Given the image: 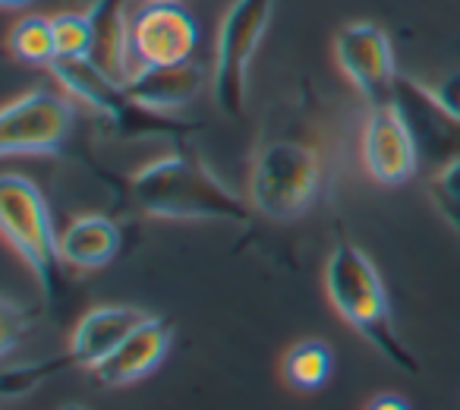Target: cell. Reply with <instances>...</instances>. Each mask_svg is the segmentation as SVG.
Returning <instances> with one entry per match:
<instances>
[{"label": "cell", "mask_w": 460, "mask_h": 410, "mask_svg": "<svg viewBox=\"0 0 460 410\" xmlns=\"http://www.w3.org/2000/svg\"><path fill=\"white\" fill-rule=\"evenodd\" d=\"M136 205L152 218L167 221H250V202L230 190L205 161L164 155L148 161L129 180Z\"/></svg>", "instance_id": "cell-1"}, {"label": "cell", "mask_w": 460, "mask_h": 410, "mask_svg": "<svg viewBox=\"0 0 460 410\" xmlns=\"http://www.w3.org/2000/svg\"><path fill=\"white\" fill-rule=\"evenodd\" d=\"M325 294L332 300L334 313L350 328H357L391 366H397L407 376L420 372L416 357L397 334L382 275L359 246L347 244V240L334 244L325 265Z\"/></svg>", "instance_id": "cell-2"}, {"label": "cell", "mask_w": 460, "mask_h": 410, "mask_svg": "<svg viewBox=\"0 0 460 410\" xmlns=\"http://www.w3.org/2000/svg\"><path fill=\"white\" fill-rule=\"evenodd\" d=\"M328 190V155L315 142L275 136L262 142L250 171V202L269 221H296Z\"/></svg>", "instance_id": "cell-3"}, {"label": "cell", "mask_w": 460, "mask_h": 410, "mask_svg": "<svg viewBox=\"0 0 460 410\" xmlns=\"http://www.w3.org/2000/svg\"><path fill=\"white\" fill-rule=\"evenodd\" d=\"M0 227L7 244L32 269L45 297H54L60 275V237L54 234L51 209L41 190L22 174L0 177Z\"/></svg>", "instance_id": "cell-4"}, {"label": "cell", "mask_w": 460, "mask_h": 410, "mask_svg": "<svg viewBox=\"0 0 460 410\" xmlns=\"http://www.w3.org/2000/svg\"><path fill=\"white\" fill-rule=\"evenodd\" d=\"M275 0H230L224 10L211 64V95L221 114L243 117L250 95V67L271 22Z\"/></svg>", "instance_id": "cell-5"}, {"label": "cell", "mask_w": 460, "mask_h": 410, "mask_svg": "<svg viewBox=\"0 0 460 410\" xmlns=\"http://www.w3.org/2000/svg\"><path fill=\"white\" fill-rule=\"evenodd\" d=\"M76 108L66 95L32 89L0 111V155H54L66 142Z\"/></svg>", "instance_id": "cell-6"}, {"label": "cell", "mask_w": 460, "mask_h": 410, "mask_svg": "<svg viewBox=\"0 0 460 410\" xmlns=\"http://www.w3.org/2000/svg\"><path fill=\"white\" fill-rule=\"evenodd\" d=\"M334 60L369 108L391 104L397 92L394 48L376 22H350L334 35Z\"/></svg>", "instance_id": "cell-7"}, {"label": "cell", "mask_w": 460, "mask_h": 410, "mask_svg": "<svg viewBox=\"0 0 460 410\" xmlns=\"http://www.w3.org/2000/svg\"><path fill=\"white\" fill-rule=\"evenodd\" d=\"M359 158L366 174L382 186H401L413 180L420 167V146L394 102L369 108L359 129Z\"/></svg>", "instance_id": "cell-8"}, {"label": "cell", "mask_w": 460, "mask_h": 410, "mask_svg": "<svg viewBox=\"0 0 460 410\" xmlns=\"http://www.w3.org/2000/svg\"><path fill=\"white\" fill-rule=\"evenodd\" d=\"M199 26L180 0H152L133 13L136 67H167L192 60Z\"/></svg>", "instance_id": "cell-9"}, {"label": "cell", "mask_w": 460, "mask_h": 410, "mask_svg": "<svg viewBox=\"0 0 460 410\" xmlns=\"http://www.w3.org/2000/svg\"><path fill=\"white\" fill-rule=\"evenodd\" d=\"M394 104L407 117L410 129L416 136V146L426 148L432 158H441V165L460 158V120H454L435 102L426 83L413 76H397Z\"/></svg>", "instance_id": "cell-10"}, {"label": "cell", "mask_w": 460, "mask_h": 410, "mask_svg": "<svg viewBox=\"0 0 460 410\" xmlns=\"http://www.w3.org/2000/svg\"><path fill=\"white\" fill-rule=\"evenodd\" d=\"M171 341H173L171 322L161 319V316H148L104 363H98L92 370V376L104 388H123V385L139 382V379H146L148 372H155L164 363L167 351H171Z\"/></svg>", "instance_id": "cell-11"}, {"label": "cell", "mask_w": 460, "mask_h": 410, "mask_svg": "<svg viewBox=\"0 0 460 410\" xmlns=\"http://www.w3.org/2000/svg\"><path fill=\"white\" fill-rule=\"evenodd\" d=\"M205 67L196 60L167 67H136L133 76L123 83V92L133 104L155 114H171L196 102L205 89Z\"/></svg>", "instance_id": "cell-12"}, {"label": "cell", "mask_w": 460, "mask_h": 410, "mask_svg": "<svg viewBox=\"0 0 460 410\" xmlns=\"http://www.w3.org/2000/svg\"><path fill=\"white\" fill-rule=\"evenodd\" d=\"M48 70H51V76L58 79L66 95L83 102L85 108L104 114L108 120L120 123V127H129L133 114H139V104L129 102L123 85H117L111 76H104L92 64V58H58Z\"/></svg>", "instance_id": "cell-13"}, {"label": "cell", "mask_w": 460, "mask_h": 410, "mask_svg": "<svg viewBox=\"0 0 460 410\" xmlns=\"http://www.w3.org/2000/svg\"><path fill=\"white\" fill-rule=\"evenodd\" d=\"M92 64L123 85L136 70L133 58V16L127 0H92Z\"/></svg>", "instance_id": "cell-14"}, {"label": "cell", "mask_w": 460, "mask_h": 410, "mask_svg": "<svg viewBox=\"0 0 460 410\" xmlns=\"http://www.w3.org/2000/svg\"><path fill=\"white\" fill-rule=\"evenodd\" d=\"M148 313L136 307H95L79 319L70 341V357L83 370H95L98 363L111 357L142 322Z\"/></svg>", "instance_id": "cell-15"}, {"label": "cell", "mask_w": 460, "mask_h": 410, "mask_svg": "<svg viewBox=\"0 0 460 410\" xmlns=\"http://www.w3.org/2000/svg\"><path fill=\"white\" fill-rule=\"evenodd\" d=\"M117 253H120V227L108 215H79L60 234V259L70 269H104Z\"/></svg>", "instance_id": "cell-16"}, {"label": "cell", "mask_w": 460, "mask_h": 410, "mask_svg": "<svg viewBox=\"0 0 460 410\" xmlns=\"http://www.w3.org/2000/svg\"><path fill=\"white\" fill-rule=\"evenodd\" d=\"M284 379L290 388L296 391H319L322 385H328L334 372V357L332 347L322 341H300L284 353Z\"/></svg>", "instance_id": "cell-17"}, {"label": "cell", "mask_w": 460, "mask_h": 410, "mask_svg": "<svg viewBox=\"0 0 460 410\" xmlns=\"http://www.w3.org/2000/svg\"><path fill=\"white\" fill-rule=\"evenodd\" d=\"M10 54L22 64L51 67L58 60V41H54V22L48 16H26L7 35Z\"/></svg>", "instance_id": "cell-18"}, {"label": "cell", "mask_w": 460, "mask_h": 410, "mask_svg": "<svg viewBox=\"0 0 460 410\" xmlns=\"http://www.w3.org/2000/svg\"><path fill=\"white\" fill-rule=\"evenodd\" d=\"M54 22V41H58V58H89L92 54V16L89 13H58Z\"/></svg>", "instance_id": "cell-19"}, {"label": "cell", "mask_w": 460, "mask_h": 410, "mask_svg": "<svg viewBox=\"0 0 460 410\" xmlns=\"http://www.w3.org/2000/svg\"><path fill=\"white\" fill-rule=\"evenodd\" d=\"M432 192H435L438 209L457 225V231H460V158H454L438 167V174H435V180H432Z\"/></svg>", "instance_id": "cell-20"}, {"label": "cell", "mask_w": 460, "mask_h": 410, "mask_svg": "<svg viewBox=\"0 0 460 410\" xmlns=\"http://www.w3.org/2000/svg\"><path fill=\"white\" fill-rule=\"evenodd\" d=\"M429 92H432V98L454 117V120H460V73H451V76L432 83Z\"/></svg>", "instance_id": "cell-21"}, {"label": "cell", "mask_w": 460, "mask_h": 410, "mask_svg": "<svg viewBox=\"0 0 460 410\" xmlns=\"http://www.w3.org/2000/svg\"><path fill=\"white\" fill-rule=\"evenodd\" d=\"M366 410H410V404L397 395H378V397H372Z\"/></svg>", "instance_id": "cell-22"}, {"label": "cell", "mask_w": 460, "mask_h": 410, "mask_svg": "<svg viewBox=\"0 0 460 410\" xmlns=\"http://www.w3.org/2000/svg\"><path fill=\"white\" fill-rule=\"evenodd\" d=\"M0 4H4L7 10H20V7H26L29 0H0Z\"/></svg>", "instance_id": "cell-23"}, {"label": "cell", "mask_w": 460, "mask_h": 410, "mask_svg": "<svg viewBox=\"0 0 460 410\" xmlns=\"http://www.w3.org/2000/svg\"><path fill=\"white\" fill-rule=\"evenodd\" d=\"M60 410H89V407H83V404H64Z\"/></svg>", "instance_id": "cell-24"}, {"label": "cell", "mask_w": 460, "mask_h": 410, "mask_svg": "<svg viewBox=\"0 0 460 410\" xmlns=\"http://www.w3.org/2000/svg\"><path fill=\"white\" fill-rule=\"evenodd\" d=\"M146 4H152V0H146Z\"/></svg>", "instance_id": "cell-25"}]
</instances>
